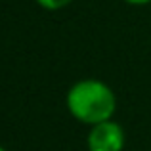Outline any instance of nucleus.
Listing matches in <instances>:
<instances>
[{
    "mask_svg": "<svg viewBox=\"0 0 151 151\" xmlns=\"http://www.w3.org/2000/svg\"><path fill=\"white\" fill-rule=\"evenodd\" d=\"M67 109L84 124H98V122L113 119L117 109L115 92L98 78H84L75 82L67 92Z\"/></svg>",
    "mask_w": 151,
    "mask_h": 151,
    "instance_id": "nucleus-1",
    "label": "nucleus"
},
{
    "mask_svg": "<svg viewBox=\"0 0 151 151\" xmlns=\"http://www.w3.org/2000/svg\"><path fill=\"white\" fill-rule=\"evenodd\" d=\"M124 130L115 121H103L90 126L86 145L88 151H122L124 149Z\"/></svg>",
    "mask_w": 151,
    "mask_h": 151,
    "instance_id": "nucleus-2",
    "label": "nucleus"
},
{
    "mask_svg": "<svg viewBox=\"0 0 151 151\" xmlns=\"http://www.w3.org/2000/svg\"><path fill=\"white\" fill-rule=\"evenodd\" d=\"M69 2H71V0H37V4H38V6H40V8H44V10H48V12L61 10V8H65Z\"/></svg>",
    "mask_w": 151,
    "mask_h": 151,
    "instance_id": "nucleus-3",
    "label": "nucleus"
},
{
    "mask_svg": "<svg viewBox=\"0 0 151 151\" xmlns=\"http://www.w3.org/2000/svg\"><path fill=\"white\" fill-rule=\"evenodd\" d=\"M128 4H134V6H144V4H149L151 0H124Z\"/></svg>",
    "mask_w": 151,
    "mask_h": 151,
    "instance_id": "nucleus-4",
    "label": "nucleus"
},
{
    "mask_svg": "<svg viewBox=\"0 0 151 151\" xmlns=\"http://www.w3.org/2000/svg\"><path fill=\"white\" fill-rule=\"evenodd\" d=\"M0 151H8V149H4V147H2V145H0Z\"/></svg>",
    "mask_w": 151,
    "mask_h": 151,
    "instance_id": "nucleus-5",
    "label": "nucleus"
}]
</instances>
